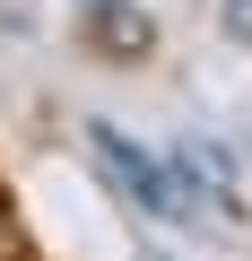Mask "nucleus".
I'll return each mask as SVG.
<instances>
[{
    "mask_svg": "<svg viewBox=\"0 0 252 261\" xmlns=\"http://www.w3.org/2000/svg\"><path fill=\"white\" fill-rule=\"evenodd\" d=\"M96 44H104V53H139L148 35L131 27V9H122V0H104V9H96Z\"/></svg>",
    "mask_w": 252,
    "mask_h": 261,
    "instance_id": "obj_2",
    "label": "nucleus"
},
{
    "mask_svg": "<svg viewBox=\"0 0 252 261\" xmlns=\"http://www.w3.org/2000/svg\"><path fill=\"white\" fill-rule=\"evenodd\" d=\"M87 140H96V157H104V174L131 192L148 218H183L191 209V192H183V174H174V157H148L131 130H113V122H87Z\"/></svg>",
    "mask_w": 252,
    "mask_h": 261,
    "instance_id": "obj_1",
    "label": "nucleus"
},
{
    "mask_svg": "<svg viewBox=\"0 0 252 261\" xmlns=\"http://www.w3.org/2000/svg\"><path fill=\"white\" fill-rule=\"evenodd\" d=\"M148 261H165V252H148Z\"/></svg>",
    "mask_w": 252,
    "mask_h": 261,
    "instance_id": "obj_5",
    "label": "nucleus"
},
{
    "mask_svg": "<svg viewBox=\"0 0 252 261\" xmlns=\"http://www.w3.org/2000/svg\"><path fill=\"white\" fill-rule=\"evenodd\" d=\"M217 18H226V35H235V44H252V0H217Z\"/></svg>",
    "mask_w": 252,
    "mask_h": 261,
    "instance_id": "obj_3",
    "label": "nucleus"
},
{
    "mask_svg": "<svg viewBox=\"0 0 252 261\" xmlns=\"http://www.w3.org/2000/svg\"><path fill=\"white\" fill-rule=\"evenodd\" d=\"M87 9H104V0H87Z\"/></svg>",
    "mask_w": 252,
    "mask_h": 261,
    "instance_id": "obj_4",
    "label": "nucleus"
}]
</instances>
